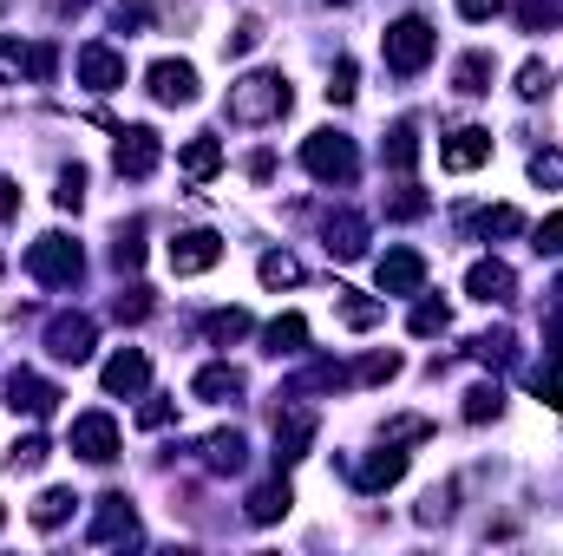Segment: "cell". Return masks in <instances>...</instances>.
Masks as SVG:
<instances>
[{
	"label": "cell",
	"instance_id": "1",
	"mask_svg": "<svg viewBox=\"0 0 563 556\" xmlns=\"http://www.w3.org/2000/svg\"><path fill=\"white\" fill-rule=\"evenodd\" d=\"M288 105H295V92H288L282 73H243V79L230 86V99H223L230 125H276Z\"/></svg>",
	"mask_w": 563,
	"mask_h": 556
},
{
	"label": "cell",
	"instance_id": "2",
	"mask_svg": "<svg viewBox=\"0 0 563 556\" xmlns=\"http://www.w3.org/2000/svg\"><path fill=\"white\" fill-rule=\"evenodd\" d=\"M380 53H387V73H400V79H413L432 66V53H439V33L426 26L420 13H407V20H394L387 33H380Z\"/></svg>",
	"mask_w": 563,
	"mask_h": 556
},
{
	"label": "cell",
	"instance_id": "3",
	"mask_svg": "<svg viewBox=\"0 0 563 556\" xmlns=\"http://www.w3.org/2000/svg\"><path fill=\"white\" fill-rule=\"evenodd\" d=\"M301 170L314 184H354L361 151H354V138H341V132H314V138L301 144Z\"/></svg>",
	"mask_w": 563,
	"mask_h": 556
},
{
	"label": "cell",
	"instance_id": "4",
	"mask_svg": "<svg viewBox=\"0 0 563 556\" xmlns=\"http://www.w3.org/2000/svg\"><path fill=\"white\" fill-rule=\"evenodd\" d=\"M26 276L33 281H46V288H73V281L86 276V256H79V243L73 236H40L33 249H26Z\"/></svg>",
	"mask_w": 563,
	"mask_h": 556
},
{
	"label": "cell",
	"instance_id": "5",
	"mask_svg": "<svg viewBox=\"0 0 563 556\" xmlns=\"http://www.w3.org/2000/svg\"><path fill=\"white\" fill-rule=\"evenodd\" d=\"M92 347H99L92 314H53V321H46V354H53V360L86 367V360H92Z\"/></svg>",
	"mask_w": 563,
	"mask_h": 556
},
{
	"label": "cell",
	"instance_id": "6",
	"mask_svg": "<svg viewBox=\"0 0 563 556\" xmlns=\"http://www.w3.org/2000/svg\"><path fill=\"white\" fill-rule=\"evenodd\" d=\"M374 281H380V294H394V301L426 294V256L420 249H387V256L374 263Z\"/></svg>",
	"mask_w": 563,
	"mask_h": 556
},
{
	"label": "cell",
	"instance_id": "7",
	"mask_svg": "<svg viewBox=\"0 0 563 556\" xmlns=\"http://www.w3.org/2000/svg\"><path fill=\"white\" fill-rule=\"evenodd\" d=\"M73 452L86 465H112L119 458V419L112 413H79L73 419Z\"/></svg>",
	"mask_w": 563,
	"mask_h": 556
},
{
	"label": "cell",
	"instance_id": "8",
	"mask_svg": "<svg viewBox=\"0 0 563 556\" xmlns=\"http://www.w3.org/2000/svg\"><path fill=\"white\" fill-rule=\"evenodd\" d=\"M7 407L26 413V419H53L59 413V387L40 380V374H26V367H13V374H7Z\"/></svg>",
	"mask_w": 563,
	"mask_h": 556
},
{
	"label": "cell",
	"instance_id": "9",
	"mask_svg": "<svg viewBox=\"0 0 563 556\" xmlns=\"http://www.w3.org/2000/svg\"><path fill=\"white\" fill-rule=\"evenodd\" d=\"M144 79H151V99L157 105H197V66L190 59H157Z\"/></svg>",
	"mask_w": 563,
	"mask_h": 556
},
{
	"label": "cell",
	"instance_id": "10",
	"mask_svg": "<svg viewBox=\"0 0 563 556\" xmlns=\"http://www.w3.org/2000/svg\"><path fill=\"white\" fill-rule=\"evenodd\" d=\"M223 263V236L217 230H184L177 243H170V269L177 276H203V269H217Z\"/></svg>",
	"mask_w": 563,
	"mask_h": 556
},
{
	"label": "cell",
	"instance_id": "11",
	"mask_svg": "<svg viewBox=\"0 0 563 556\" xmlns=\"http://www.w3.org/2000/svg\"><path fill=\"white\" fill-rule=\"evenodd\" d=\"M157 157H164V138H157L151 125H132V132H119V151H112L119 177H151V170H157Z\"/></svg>",
	"mask_w": 563,
	"mask_h": 556
},
{
	"label": "cell",
	"instance_id": "12",
	"mask_svg": "<svg viewBox=\"0 0 563 556\" xmlns=\"http://www.w3.org/2000/svg\"><path fill=\"white\" fill-rule=\"evenodd\" d=\"M308 445H314V413H308V407L276 413V471L301 465V458H308Z\"/></svg>",
	"mask_w": 563,
	"mask_h": 556
},
{
	"label": "cell",
	"instance_id": "13",
	"mask_svg": "<svg viewBox=\"0 0 563 556\" xmlns=\"http://www.w3.org/2000/svg\"><path fill=\"white\" fill-rule=\"evenodd\" d=\"M92 544H119V537H139V511H132V498L125 491H106L99 498V511H92V531H86Z\"/></svg>",
	"mask_w": 563,
	"mask_h": 556
},
{
	"label": "cell",
	"instance_id": "14",
	"mask_svg": "<svg viewBox=\"0 0 563 556\" xmlns=\"http://www.w3.org/2000/svg\"><path fill=\"white\" fill-rule=\"evenodd\" d=\"M465 294H472V301H485V308H505V301L518 294V276H511L498 256H485V263H472V269H465Z\"/></svg>",
	"mask_w": 563,
	"mask_h": 556
},
{
	"label": "cell",
	"instance_id": "15",
	"mask_svg": "<svg viewBox=\"0 0 563 556\" xmlns=\"http://www.w3.org/2000/svg\"><path fill=\"white\" fill-rule=\"evenodd\" d=\"M79 86L119 92V86H125V53H119V46H79Z\"/></svg>",
	"mask_w": 563,
	"mask_h": 556
},
{
	"label": "cell",
	"instance_id": "16",
	"mask_svg": "<svg viewBox=\"0 0 563 556\" xmlns=\"http://www.w3.org/2000/svg\"><path fill=\"white\" fill-rule=\"evenodd\" d=\"M407 478V452L387 438V452H367L361 465H354V491H387V485H400Z\"/></svg>",
	"mask_w": 563,
	"mask_h": 556
},
{
	"label": "cell",
	"instance_id": "17",
	"mask_svg": "<svg viewBox=\"0 0 563 556\" xmlns=\"http://www.w3.org/2000/svg\"><path fill=\"white\" fill-rule=\"evenodd\" d=\"M99 380H106V393H125V400H132V393H144V380H151L144 347H119V354L106 360V374H99Z\"/></svg>",
	"mask_w": 563,
	"mask_h": 556
},
{
	"label": "cell",
	"instance_id": "18",
	"mask_svg": "<svg viewBox=\"0 0 563 556\" xmlns=\"http://www.w3.org/2000/svg\"><path fill=\"white\" fill-rule=\"evenodd\" d=\"M485 157H492V132H478V125H465V132H452V138L439 144L445 170H478Z\"/></svg>",
	"mask_w": 563,
	"mask_h": 556
},
{
	"label": "cell",
	"instance_id": "19",
	"mask_svg": "<svg viewBox=\"0 0 563 556\" xmlns=\"http://www.w3.org/2000/svg\"><path fill=\"white\" fill-rule=\"evenodd\" d=\"M190 393H197V400H210V407H230V400H243V367L217 360V367H203V374L190 380Z\"/></svg>",
	"mask_w": 563,
	"mask_h": 556
},
{
	"label": "cell",
	"instance_id": "20",
	"mask_svg": "<svg viewBox=\"0 0 563 556\" xmlns=\"http://www.w3.org/2000/svg\"><path fill=\"white\" fill-rule=\"evenodd\" d=\"M203 465L223 471V478H236V471L250 465V438H243L236 425H230V432H210V438H203Z\"/></svg>",
	"mask_w": 563,
	"mask_h": 556
},
{
	"label": "cell",
	"instance_id": "21",
	"mask_svg": "<svg viewBox=\"0 0 563 556\" xmlns=\"http://www.w3.org/2000/svg\"><path fill=\"white\" fill-rule=\"evenodd\" d=\"M328 256H341V263H361V256H367V223L341 210V216L328 223Z\"/></svg>",
	"mask_w": 563,
	"mask_h": 556
},
{
	"label": "cell",
	"instance_id": "22",
	"mask_svg": "<svg viewBox=\"0 0 563 556\" xmlns=\"http://www.w3.org/2000/svg\"><path fill=\"white\" fill-rule=\"evenodd\" d=\"M334 308H341V321H347L354 334H367V327L387 321V301H367V294H354V288H334Z\"/></svg>",
	"mask_w": 563,
	"mask_h": 556
},
{
	"label": "cell",
	"instance_id": "23",
	"mask_svg": "<svg viewBox=\"0 0 563 556\" xmlns=\"http://www.w3.org/2000/svg\"><path fill=\"white\" fill-rule=\"evenodd\" d=\"M250 327H256L250 308H217V314H203V341H210V347H236Z\"/></svg>",
	"mask_w": 563,
	"mask_h": 556
},
{
	"label": "cell",
	"instance_id": "24",
	"mask_svg": "<svg viewBox=\"0 0 563 556\" xmlns=\"http://www.w3.org/2000/svg\"><path fill=\"white\" fill-rule=\"evenodd\" d=\"M288 504H295L288 478H269V485H256V491H250V524H276V518H288Z\"/></svg>",
	"mask_w": 563,
	"mask_h": 556
},
{
	"label": "cell",
	"instance_id": "25",
	"mask_svg": "<svg viewBox=\"0 0 563 556\" xmlns=\"http://www.w3.org/2000/svg\"><path fill=\"white\" fill-rule=\"evenodd\" d=\"M177 164H184V170H190V177L203 184V177H217V170H223V144L210 138V132H197V138L177 151Z\"/></svg>",
	"mask_w": 563,
	"mask_h": 556
},
{
	"label": "cell",
	"instance_id": "26",
	"mask_svg": "<svg viewBox=\"0 0 563 556\" xmlns=\"http://www.w3.org/2000/svg\"><path fill=\"white\" fill-rule=\"evenodd\" d=\"M380 151H387V170H400V177H407V170L420 164V125H413V119H400V125L387 132Z\"/></svg>",
	"mask_w": 563,
	"mask_h": 556
},
{
	"label": "cell",
	"instance_id": "27",
	"mask_svg": "<svg viewBox=\"0 0 563 556\" xmlns=\"http://www.w3.org/2000/svg\"><path fill=\"white\" fill-rule=\"evenodd\" d=\"M263 347H269V354H301V347H308V321H301V314H276V321H269V327H263Z\"/></svg>",
	"mask_w": 563,
	"mask_h": 556
},
{
	"label": "cell",
	"instance_id": "28",
	"mask_svg": "<svg viewBox=\"0 0 563 556\" xmlns=\"http://www.w3.org/2000/svg\"><path fill=\"white\" fill-rule=\"evenodd\" d=\"M492 73H498V66H492V53H465L452 79H459V92H465V99H478V92H492Z\"/></svg>",
	"mask_w": 563,
	"mask_h": 556
},
{
	"label": "cell",
	"instance_id": "29",
	"mask_svg": "<svg viewBox=\"0 0 563 556\" xmlns=\"http://www.w3.org/2000/svg\"><path fill=\"white\" fill-rule=\"evenodd\" d=\"M472 354H478L485 367H511V360H518V334H511V327H492V334L472 341Z\"/></svg>",
	"mask_w": 563,
	"mask_h": 556
},
{
	"label": "cell",
	"instance_id": "30",
	"mask_svg": "<svg viewBox=\"0 0 563 556\" xmlns=\"http://www.w3.org/2000/svg\"><path fill=\"white\" fill-rule=\"evenodd\" d=\"M498 413H505V387H498V380H478V387L465 393V419L485 425V419H498Z\"/></svg>",
	"mask_w": 563,
	"mask_h": 556
},
{
	"label": "cell",
	"instance_id": "31",
	"mask_svg": "<svg viewBox=\"0 0 563 556\" xmlns=\"http://www.w3.org/2000/svg\"><path fill=\"white\" fill-rule=\"evenodd\" d=\"M73 504H79V498L53 485V491H40V504H33V524H40V531H59V524L73 518Z\"/></svg>",
	"mask_w": 563,
	"mask_h": 556
},
{
	"label": "cell",
	"instance_id": "32",
	"mask_svg": "<svg viewBox=\"0 0 563 556\" xmlns=\"http://www.w3.org/2000/svg\"><path fill=\"white\" fill-rule=\"evenodd\" d=\"M478 236H525V210H511V203L478 210Z\"/></svg>",
	"mask_w": 563,
	"mask_h": 556
},
{
	"label": "cell",
	"instance_id": "33",
	"mask_svg": "<svg viewBox=\"0 0 563 556\" xmlns=\"http://www.w3.org/2000/svg\"><path fill=\"white\" fill-rule=\"evenodd\" d=\"M46 452H53V445H46L40 432H26V438H13V445H7V471H40V465H46Z\"/></svg>",
	"mask_w": 563,
	"mask_h": 556
},
{
	"label": "cell",
	"instance_id": "34",
	"mask_svg": "<svg viewBox=\"0 0 563 556\" xmlns=\"http://www.w3.org/2000/svg\"><path fill=\"white\" fill-rule=\"evenodd\" d=\"M151 308H157V301H151V288H144V281H132V288H125V294L112 301V321L139 327V321H151Z\"/></svg>",
	"mask_w": 563,
	"mask_h": 556
},
{
	"label": "cell",
	"instance_id": "35",
	"mask_svg": "<svg viewBox=\"0 0 563 556\" xmlns=\"http://www.w3.org/2000/svg\"><path fill=\"white\" fill-rule=\"evenodd\" d=\"M407 327H413V334H420V341H432V334H445V327H452V308H445V301H432V294H426L420 308H413V321H407Z\"/></svg>",
	"mask_w": 563,
	"mask_h": 556
},
{
	"label": "cell",
	"instance_id": "36",
	"mask_svg": "<svg viewBox=\"0 0 563 556\" xmlns=\"http://www.w3.org/2000/svg\"><path fill=\"white\" fill-rule=\"evenodd\" d=\"M256 276L269 281V288H288V281H301V263H295L288 249H269V256L256 263Z\"/></svg>",
	"mask_w": 563,
	"mask_h": 556
},
{
	"label": "cell",
	"instance_id": "37",
	"mask_svg": "<svg viewBox=\"0 0 563 556\" xmlns=\"http://www.w3.org/2000/svg\"><path fill=\"white\" fill-rule=\"evenodd\" d=\"M426 210H432V197H426V190H413V184L387 197V216H394V223H413V216H426Z\"/></svg>",
	"mask_w": 563,
	"mask_h": 556
},
{
	"label": "cell",
	"instance_id": "38",
	"mask_svg": "<svg viewBox=\"0 0 563 556\" xmlns=\"http://www.w3.org/2000/svg\"><path fill=\"white\" fill-rule=\"evenodd\" d=\"M112 263H119V269H139V263H144V230H139V223H125V230H119Z\"/></svg>",
	"mask_w": 563,
	"mask_h": 556
},
{
	"label": "cell",
	"instance_id": "39",
	"mask_svg": "<svg viewBox=\"0 0 563 556\" xmlns=\"http://www.w3.org/2000/svg\"><path fill=\"white\" fill-rule=\"evenodd\" d=\"M551 92V66L544 59H525L518 66V99H544Z\"/></svg>",
	"mask_w": 563,
	"mask_h": 556
},
{
	"label": "cell",
	"instance_id": "40",
	"mask_svg": "<svg viewBox=\"0 0 563 556\" xmlns=\"http://www.w3.org/2000/svg\"><path fill=\"white\" fill-rule=\"evenodd\" d=\"M394 374H400V354H367V360H361V367H354L347 380H361V387H374V380H394Z\"/></svg>",
	"mask_w": 563,
	"mask_h": 556
},
{
	"label": "cell",
	"instance_id": "41",
	"mask_svg": "<svg viewBox=\"0 0 563 556\" xmlns=\"http://www.w3.org/2000/svg\"><path fill=\"white\" fill-rule=\"evenodd\" d=\"M558 0H518V26H525V33H538V26H558Z\"/></svg>",
	"mask_w": 563,
	"mask_h": 556
},
{
	"label": "cell",
	"instance_id": "42",
	"mask_svg": "<svg viewBox=\"0 0 563 556\" xmlns=\"http://www.w3.org/2000/svg\"><path fill=\"white\" fill-rule=\"evenodd\" d=\"M53 203H59V210H79V203H86V170H79V164H73V170H59Z\"/></svg>",
	"mask_w": 563,
	"mask_h": 556
},
{
	"label": "cell",
	"instance_id": "43",
	"mask_svg": "<svg viewBox=\"0 0 563 556\" xmlns=\"http://www.w3.org/2000/svg\"><path fill=\"white\" fill-rule=\"evenodd\" d=\"M256 46H263V20H243V26L223 40V53H230V59H243V53H256Z\"/></svg>",
	"mask_w": 563,
	"mask_h": 556
},
{
	"label": "cell",
	"instance_id": "44",
	"mask_svg": "<svg viewBox=\"0 0 563 556\" xmlns=\"http://www.w3.org/2000/svg\"><path fill=\"white\" fill-rule=\"evenodd\" d=\"M538 256H563V210H551L544 223H538V243H531Z\"/></svg>",
	"mask_w": 563,
	"mask_h": 556
},
{
	"label": "cell",
	"instance_id": "45",
	"mask_svg": "<svg viewBox=\"0 0 563 556\" xmlns=\"http://www.w3.org/2000/svg\"><path fill=\"white\" fill-rule=\"evenodd\" d=\"M531 177L558 190V184H563V151H531Z\"/></svg>",
	"mask_w": 563,
	"mask_h": 556
},
{
	"label": "cell",
	"instance_id": "46",
	"mask_svg": "<svg viewBox=\"0 0 563 556\" xmlns=\"http://www.w3.org/2000/svg\"><path fill=\"white\" fill-rule=\"evenodd\" d=\"M347 99H354V59H341L328 79V105H347Z\"/></svg>",
	"mask_w": 563,
	"mask_h": 556
},
{
	"label": "cell",
	"instance_id": "47",
	"mask_svg": "<svg viewBox=\"0 0 563 556\" xmlns=\"http://www.w3.org/2000/svg\"><path fill=\"white\" fill-rule=\"evenodd\" d=\"M531 393H538L544 407H563V380H558V374H544V367L531 374Z\"/></svg>",
	"mask_w": 563,
	"mask_h": 556
},
{
	"label": "cell",
	"instance_id": "48",
	"mask_svg": "<svg viewBox=\"0 0 563 556\" xmlns=\"http://www.w3.org/2000/svg\"><path fill=\"white\" fill-rule=\"evenodd\" d=\"M132 26H151V0H125L119 7V33H132Z\"/></svg>",
	"mask_w": 563,
	"mask_h": 556
},
{
	"label": "cell",
	"instance_id": "49",
	"mask_svg": "<svg viewBox=\"0 0 563 556\" xmlns=\"http://www.w3.org/2000/svg\"><path fill=\"white\" fill-rule=\"evenodd\" d=\"M426 432H432L426 419H394V425H387V438H394V445H400V438H426Z\"/></svg>",
	"mask_w": 563,
	"mask_h": 556
},
{
	"label": "cell",
	"instance_id": "50",
	"mask_svg": "<svg viewBox=\"0 0 563 556\" xmlns=\"http://www.w3.org/2000/svg\"><path fill=\"white\" fill-rule=\"evenodd\" d=\"M452 7H459V13H465V20H492V13H498V7H505V0H452Z\"/></svg>",
	"mask_w": 563,
	"mask_h": 556
},
{
	"label": "cell",
	"instance_id": "51",
	"mask_svg": "<svg viewBox=\"0 0 563 556\" xmlns=\"http://www.w3.org/2000/svg\"><path fill=\"white\" fill-rule=\"evenodd\" d=\"M177 413V407H170V400H151V407H139V425H151V432H157V425H164V419Z\"/></svg>",
	"mask_w": 563,
	"mask_h": 556
},
{
	"label": "cell",
	"instance_id": "52",
	"mask_svg": "<svg viewBox=\"0 0 563 556\" xmlns=\"http://www.w3.org/2000/svg\"><path fill=\"white\" fill-rule=\"evenodd\" d=\"M250 177H256V184H269V177H276V157H269V151H256V157H250Z\"/></svg>",
	"mask_w": 563,
	"mask_h": 556
},
{
	"label": "cell",
	"instance_id": "53",
	"mask_svg": "<svg viewBox=\"0 0 563 556\" xmlns=\"http://www.w3.org/2000/svg\"><path fill=\"white\" fill-rule=\"evenodd\" d=\"M544 347L563 360V314H551V321H544Z\"/></svg>",
	"mask_w": 563,
	"mask_h": 556
},
{
	"label": "cell",
	"instance_id": "54",
	"mask_svg": "<svg viewBox=\"0 0 563 556\" xmlns=\"http://www.w3.org/2000/svg\"><path fill=\"white\" fill-rule=\"evenodd\" d=\"M13 210H20V190H13V184L0 177V216H13Z\"/></svg>",
	"mask_w": 563,
	"mask_h": 556
},
{
	"label": "cell",
	"instance_id": "55",
	"mask_svg": "<svg viewBox=\"0 0 563 556\" xmlns=\"http://www.w3.org/2000/svg\"><path fill=\"white\" fill-rule=\"evenodd\" d=\"M0 524H7V504H0Z\"/></svg>",
	"mask_w": 563,
	"mask_h": 556
},
{
	"label": "cell",
	"instance_id": "56",
	"mask_svg": "<svg viewBox=\"0 0 563 556\" xmlns=\"http://www.w3.org/2000/svg\"><path fill=\"white\" fill-rule=\"evenodd\" d=\"M558 294H563V281H558Z\"/></svg>",
	"mask_w": 563,
	"mask_h": 556
}]
</instances>
